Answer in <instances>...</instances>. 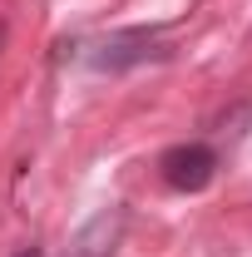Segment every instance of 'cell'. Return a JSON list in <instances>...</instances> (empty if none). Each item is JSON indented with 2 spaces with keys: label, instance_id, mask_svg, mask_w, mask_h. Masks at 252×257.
Wrapping results in <instances>:
<instances>
[{
  "label": "cell",
  "instance_id": "1",
  "mask_svg": "<svg viewBox=\"0 0 252 257\" xmlns=\"http://www.w3.org/2000/svg\"><path fill=\"white\" fill-rule=\"evenodd\" d=\"M84 60L99 74H124V69H139L149 60H168V40L158 25H129V30H109L104 40H94Z\"/></svg>",
  "mask_w": 252,
  "mask_h": 257
},
{
  "label": "cell",
  "instance_id": "2",
  "mask_svg": "<svg viewBox=\"0 0 252 257\" xmlns=\"http://www.w3.org/2000/svg\"><path fill=\"white\" fill-rule=\"evenodd\" d=\"M218 173V149L213 144H173L158 154V178L168 183L173 193H203Z\"/></svg>",
  "mask_w": 252,
  "mask_h": 257
},
{
  "label": "cell",
  "instance_id": "3",
  "mask_svg": "<svg viewBox=\"0 0 252 257\" xmlns=\"http://www.w3.org/2000/svg\"><path fill=\"white\" fill-rule=\"evenodd\" d=\"M15 257H40V247H25V252H15Z\"/></svg>",
  "mask_w": 252,
  "mask_h": 257
},
{
  "label": "cell",
  "instance_id": "4",
  "mask_svg": "<svg viewBox=\"0 0 252 257\" xmlns=\"http://www.w3.org/2000/svg\"><path fill=\"white\" fill-rule=\"evenodd\" d=\"M0 40H5V25H0Z\"/></svg>",
  "mask_w": 252,
  "mask_h": 257
}]
</instances>
